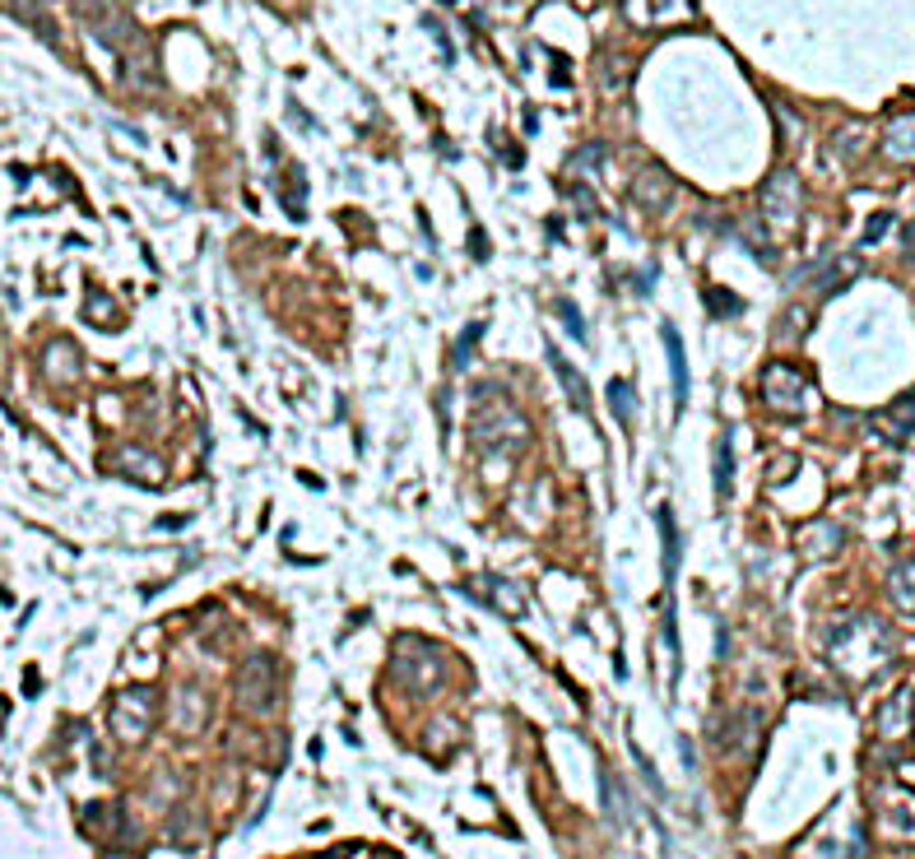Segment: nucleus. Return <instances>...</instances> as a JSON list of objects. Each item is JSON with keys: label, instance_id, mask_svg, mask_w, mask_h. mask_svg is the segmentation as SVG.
I'll list each match as a JSON object with an SVG mask.
<instances>
[{"label": "nucleus", "instance_id": "1", "mask_svg": "<svg viewBox=\"0 0 915 859\" xmlns=\"http://www.w3.org/2000/svg\"><path fill=\"white\" fill-rule=\"evenodd\" d=\"M479 400H489V409L474 419V446L479 451H493V456H512L521 451L525 442H530V423H525V414L512 404V400H502L497 390H474Z\"/></svg>", "mask_w": 915, "mask_h": 859}, {"label": "nucleus", "instance_id": "2", "mask_svg": "<svg viewBox=\"0 0 915 859\" xmlns=\"http://www.w3.org/2000/svg\"><path fill=\"white\" fill-rule=\"evenodd\" d=\"M869 646H892V637H888V628L879 618H846L842 628H836L832 637H827V655L836 660L842 669H873V665H883V660H892V655H883V651H869Z\"/></svg>", "mask_w": 915, "mask_h": 859}, {"label": "nucleus", "instance_id": "3", "mask_svg": "<svg viewBox=\"0 0 915 859\" xmlns=\"http://www.w3.org/2000/svg\"><path fill=\"white\" fill-rule=\"evenodd\" d=\"M153 715H159V692L149 683H130L112 697V711H107V725L122 744H145L149 730H153Z\"/></svg>", "mask_w": 915, "mask_h": 859}, {"label": "nucleus", "instance_id": "4", "mask_svg": "<svg viewBox=\"0 0 915 859\" xmlns=\"http://www.w3.org/2000/svg\"><path fill=\"white\" fill-rule=\"evenodd\" d=\"M279 701V669L270 655H251L238 674V707L247 715H270Z\"/></svg>", "mask_w": 915, "mask_h": 859}, {"label": "nucleus", "instance_id": "5", "mask_svg": "<svg viewBox=\"0 0 915 859\" xmlns=\"http://www.w3.org/2000/svg\"><path fill=\"white\" fill-rule=\"evenodd\" d=\"M396 674L400 678H409V688H414L419 697H433L437 688H442V674H446V665H442V655L427 646V641H400V651H396Z\"/></svg>", "mask_w": 915, "mask_h": 859}, {"label": "nucleus", "instance_id": "6", "mask_svg": "<svg viewBox=\"0 0 915 859\" xmlns=\"http://www.w3.org/2000/svg\"><path fill=\"white\" fill-rule=\"evenodd\" d=\"M800 177H794L790 168H781V172H771V182L763 186V219L771 224V228H794L800 224Z\"/></svg>", "mask_w": 915, "mask_h": 859}, {"label": "nucleus", "instance_id": "7", "mask_svg": "<svg viewBox=\"0 0 915 859\" xmlns=\"http://www.w3.org/2000/svg\"><path fill=\"white\" fill-rule=\"evenodd\" d=\"M763 400L776 409V414H804V404H809L804 373H794V367H786V363H771L763 373Z\"/></svg>", "mask_w": 915, "mask_h": 859}, {"label": "nucleus", "instance_id": "8", "mask_svg": "<svg viewBox=\"0 0 915 859\" xmlns=\"http://www.w3.org/2000/svg\"><path fill=\"white\" fill-rule=\"evenodd\" d=\"M172 730L178 734H201L205 730V720H209V697L201 683H182L178 692H172Z\"/></svg>", "mask_w": 915, "mask_h": 859}, {"label": "nucleus", "instance_id": "9", "mask_svg": "<svg viewBox=\"0 0 915 859\" xmlns=\"http://www.w3.org/2000/svg\"><path fill=\"white\" fill-rule=\"evenodd\" d=\"M632 201L641 205V209H651V214H660V209H670V201H674V177L660 163H647L632 177Z\"/></svg>", "mask_w": 915, "mask_h": 859}, {"label": "nucleus", "instance_id": "10", "mask_svg": "<svg viewBox=\"0 0 915 859\" xmlns=\"http://www.w3.org/2000/svg\"><path fill=\"white\" fill-rule=\"evenodd\" d=\"M757 738H763V711L753 707V711H734L716 744L725 753H748V748H757Z\"/></svg>", "mask_w": 915, "mask_h": 859}, {"label": "nucleus", "instance_id": "11", "mask_svg": "<svg viewBox=\"0 0 915 859\" xmlns=\"http://www.w3.org/2000/svg\"><path fill=\"white\" fill-rule=\"evenodd\" d=\"M479 591L489 595V599H493V609H497V614H507V618H521V614H525V604H530V595H525V585H516V581H507V576H483Z\"/></svg>", "mask_w": 915, "mask_h": 859}, {"label": "nucleus", "instance_id": "12", "mask_svg": "<svg viewBox=\"0 0 915 859\" xmlns=\"http://www.w3.org/2000/svg\"><path fill=\"white\" fill-rule=\"evenodd\" d=\"M116 474H126L135 483H159L163 479V465L153 451H140V446H126V451H116Z\"/></svg>", "mask_w": 915, "mask_h": 859}, {"label": "nucleus", "instance_id": "13", "mask_svg": "<svg viewBox=\"0 0 915 859\" xmlns=\"http://www.w3.org/2000/svg\"><path fill=\"white\" fill-rule=\"evenodd\" d=\"M549 363H553V373H558V381H562V390H568V400H572V409L576 414H591V390H586V381H581V373L558 354V348H549Z\"/></svg>", "mask_w": 915, "mask_h": 859}, {"label": "nucleus", "instance_id": "14", "mask_svg": "<svg viewBox=\"0 0 915 859\" xmlns=\"http://www.w3.org/2000/svg\"><path fill=\"white\" fill-rule=\"evenodd\" d=\"M883 149H888L897 163H915V112H911V116H897V122H888Z\"/></svg>", "mask_w": 915, "mask_h": 859}, {"label": "nucleus", "instance_id": "15", "mask_svg": "<svg viewBox=\"0 0 915 859\" xmlns=\"http://www.w3.org/2000/svg\"><path fill=\"white\" fill-rule=\"evenodd\" d=\"M665 348H670V373H674V404L684 409L688 404V354H684V340H678L674 325H665Z\"/></svg>", "mask_w": 915, "mask_h": 859}, {"label": "nucleus", "instance_id": "16", "mask_svg": "<svg viewBox=\"0 0 915 859\" xmlns=\"http://www.w3.org/2000/svg\"><path fill=\"white\" fill-rule=\"evenodd\" d=\"M10 10L24 19V24L33 28V33H43L52 47H61V33H56V24H52V14H47V0H10Z\"/></svg>", "mask_w": 915, "mask_h": 859}, {"label": "nucleus", "instance_id": "17", "mask_svg": "<svg viewBox=\"0 0 915 859\" xmlns=\"http://www.w3.org/2000/svg\"><path fill=\"white\" fill-rule=\"evenodd\" d=\"M879 423H883V437L906 442V437H911V423H915V390H911V396H902L897 404H892Z\"/></svg>", "mask_w": 915, "mask_h": 859}, {"label": "nucleus", "instance_id": "18", "mask_svg": "<svg viewBox=\"0 0 915 859\" xmlns=\"http://www.w3.org/2000/svg\"><path fill=\"white\" fill-rule=\"evenodd\" d=\"M734 433L725 427V433H720V442H716V497L725 502L730 497V488H734Z\"/></svg>", "mask_w": 915, "mask_h": 859}, {"label": "nucleus", "instance_id": "19", "mask_svg": "<svg viewBox=\"0 0 915 859\" xmlns=\"http://www.w3.org/2000/svg\"><path fill=\"white\" fill-rule=\"evenodd\" d=\"M911 697H915V692H911V688H902V692L883 707V715H879V734H883V738L906 734V711H911Z\"/></svg>", "mask_w": 915, "mask_h": 859}, {"label": "nucleus", "instance_id": "20", "mask_svg": "<svg viewBox=\"0 0 915 859\" xmlns=\"http://www.w3.org/2000/svg\"><path fill=\"white\" fill-rule=\"evenodd\" d=\"M655 520H660V539H665V585H674V576H678V525L670 516V506H660Z\"/></svg>", "mask_w": 915, "mask_h": 859}, {"label": "nucleus", "instance_id": "21", "mask_svg": "<svg viewBox=\"0 0 915 859\" xmlns=\"http://www.w3.org/2000/svg\"><path fill=\"white\" fill-rule=\"evenodd\" d=\"M43 373H47L52 381H70L75 373H80V358L70 354V344H52L47 358H43Z\"/></svg>", "mask_w": 915, "mask_h": 859}, {"label": "nucleus", "instance_id": "22", "mask_svg": "<svg viewBox=\"0 0 915 859\" xmlns=\"http://www.w3.org/2000/svg\"><path fill=\"white\" fill-rule=\"evenodd\" d=\"M892 599H897L906 614H915V562L892 572Z\"/></svg>", "mask_w": 915, "mask_h": 859}, {"label": "nucleus", "instance_id": "23", "mask_svg": "<svg viewBox=\"0 0 915 859\" xmlns=\"http://www.w3.org/2000/svg\"><path fill=\"white\" fill-rule=\"evenodd\" d=\"M599 168H605V145H581L568 163V172H599Z\"/></svg>", "mask_w": 915, "mask_h": 859}, {"label": "nucleus", "instance_id": "24", "mask_svg": "<svg viewBox=\"0 0 915 859\" xmlns=\"http://www.w3.org/2000/svg\"><path fill=\"white\" fill-rule=\"evenodd\" d=\"M89 321L93 325H112L116 317H112V298L107 293H99V288H89Z\"/></svg>", "mask_w": 915, "mask_h": 859}, {"label": "nucleus", "instance_id": "25", "mask_svg": "<svg viewBox=\"0 0 915 859\" xmlns=\"http://www.w3.org/2000/svg\"><path fill=\"white\" fill-rule=\"evenodd\" d=\"M479 335H483V325L474 321V325H465V335H460V344H456V367H470V358H474V344H479Z\"/></svg>", "mask_w": 915, "mask_h": 859}, {"label": "nucleus", "instance_id": "26", "mask_svg": "<svg viewBox=\"0 0 915 859\" xmlns=\"http://www.w3.org/2000/svg\"><path fill=\"white\" fill-rule=\"evenodd\" d=\"M609 404L622 423H632V400H628V381H609Z\"/></svg>", "mask_w": 915, "mask_h": 859}, {"label": "nucleus", "instance_id": "27", "mask_svg": "<svg viewBox=\"0 0 915 859\" xmlns=\"http://www.w3.org/2000/svg\"><path fill=\"white\" fill-rule=\"evenodd\" d=\"M707 302L720 307L716 317H734V311H739V298H734V293H725V288H707Z\"/></svg>", "mask_w": 915, "mask_h": 859}, {"label": "nucleus", "instance_id": "28", "mask_svg": "<svg viewBox=\"0 0 915 859\" xmlns=\"http://www.w3.org/2000/svg\"><path fill=\"white\" fill-rule=\"evenodd\" d=\"M622 75H628V66L618 56H605V89H622Z\"/></svg>", "mask_w": 915, "mask_h": 859}, {"label": "nucleus", "instance_id": "29", "mask_svg": "<svg viewBox=\"0 0 915 859\" xmlns=\"http://www.w3.org/2000/svg\"><path fill=\"white\" fill-rule=\"evenodd\" d=\"M888 228H892V214H873V219H869V232H865V242L873 247V242H879Z\"/></svg>", "mask_w": 915, "mask_h": 859}, {"label": "nucleus", "instance_id": "30", "mask_svg": "<svg viewBox=\"0 0 915 859\" xmlns=\"http://www.w3.org/2000/svg\"><path fill=\"white\" fill-rule=\"evenodd\" d=\"M558 317H562V321H568V330H572V335H576V340H581V335H586V325H581V317H576V307H572V302H562V307H558Z\"/></svg>", "mask_w": 915, "mask_h": 859}, {"label": "nucleus", "instance_id": "31", "mask_svg": "<svg viewBox=\"0 0 915 859\" xmlns=\"http://www.w3.org/2000/svg\"><path fill=\"white\" fill-rule=\"evenodd\" d=\"M906 256H915V224L906 228Z\"/></svg>", "mask_w": 915, "mask_h": 859}, {"label": "nucleus", "instance_id": "32", "mask_svg": "<svg viewBox=\"0 0 915 859\" xmlns=\"http://www.w3.org/2000/svg\"><path fill=\"white\" fill-rule=\"evenodd\" d=\"M325 859H344V855H325Z\"/></svg>", "mask_w": 915, "mask_h": 859}]
</instances>
